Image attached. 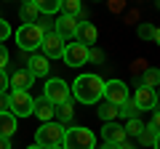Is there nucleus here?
<instances>
[{"label":"nucleus","mask_w":160,"mask_h":149,"mask_svg":"<svg viewBox=\"0 0 160 149\" xmlns=\"http://www.w3.org/2000/svg\"><path fill=\"white\" fill-rule=\"evenodd\" d=\"M72 93L83 104H96L104 96V80L99 74H80L78 80L72 83Z\"/></svg>","instance_id":"obj_1"},{"label":"nucleus","mask_w":160,"mask_h":149,"mask_svg":"<svg viewBox=\"0 0 160 149\" xmlns=\"http://www.w3.org/2000/svg\"><path fill=\"white\" fill-rule=\"evenodd\" d=\"M64 149H96V136L88 128H64Z\"/></svg>","instance_id":"obj_2"},{"label":"nucleus","mask_w":160,"mask_h":149,"mask_svg":"<svg viewBox=\"0 0 160 149\" xmlns=\"http://www.w3.org/2000/svg\"><path fill=\"white\" fill-rule=\"evenodd\" d=\"M64 138V125L62 123H40V128L35 131V144L40 149H51V147H59Z\"/></svg>","instance_id":"obj_3"},{"label":"nucleus","mask_w":160,"mask_h":149,"mask_svg":"<svg viewBox=\"0 0 160 149\" xmlns=\"http://www.w3.org/2000/svg\"><path fill=\"white\" fill-rule=\"evenodd\" d=\"M43 35H46V32H43L38 24H22V27L16 29V43H19L22 51L35 53L40 48V43H43Z\"/></svg>","instance_id":"obj_4"},{"label":"nucleus","mask_w":160,"mask_h":149,"mask_svg":"<svg viewBox=\"0 0 160 149\" xmlns=\"http://www.w3.org/2000/svg\"><path fill=\"white\" fill-rule=\"evenodd\" d=\"M8 112L13 117H29L35 112V99L29 91H11L8 93Z\"/></svg>","instance_id":"obj_5"},{"label":"nucleus","mask_w":160,"mask_h":149,"mask_svg":"<svg viewBox=\"0 0 160 149\" xmlns=\"http://www.w3.org/2000/svg\"><path fill=\"white\" fill-rule=\"evenodd\" d=\"M43 99H48L53 107H59V104L69 101V85L62 77H51V80L43 85Z\"/></svg>","instance_id":"obj_6"},{"label":"nucleus","mask_w":160,"mask_h":149,"mask_svg":"<svg viewBox=\"0 0 160 149\" xmlns=\"http://www.w3.org/2000/svg\"><path fill=\"white\" fill-rule=\"evenodd\" d=\"M88 51H91V48H88L86 43H67L62 59H64L67 67H83V64H88Z\"/></svg>","instance_id":"obj_7"},{"label":"nucleus","mask_w":160,"mask_h":149,"mask_svg":"<svg viewBox=\"0 0 160 149\" xmlns=\"http://www.w3.org/2000/svg\"><path fill=\"white\" fill-rule=\"evenodd\" d=\"M64 46H67V43H64V37H62V35H56L53 29L43 35V43H40V48H43V56H46V59H62Z\"/></svg>","instance_id":"obj_8"},{"label":"nucleus","mask_w":160,"mask_h":149,"mask_svg":"<svg viewBox=\"0 0 160 149\" xmlns=\"http://www.w3.org/2000/svg\"><path fill=\"white\" fill-rule=\"evenodd\" d=\"M104 101H109V104H115V107H120V104L128 99V88H126V83L123 80H107L104 83Z\"/></svg>","instance_id":"obj_9"},{"label":"nucleus","mask_w":160,"mask_h":149,"mask_svg":"<svg viewBox=\"0 0 160 149\" xmlns=\"http://www.w3.org/2000/svg\"><path fill=\"white\" fill-rule=\"evenodd\" d=\"M78 29H80V22L75 16H59L56 22H53V32L56 35H62L64 40H72V37H78Z\"/></svg>","instance_id":"obj_10"},{"label":"nucleus","mask_w":160,"mask_h":149,"mask_svg":"<svg viewBox=\"0 0 160 149\" xmlns=\"http://www.w3.org/2000/svg\"><path fill=\"white\" fill-rule=\"evenodd\" d=\"M133 104H136L139 112L155 109V104H158V93H155L152 88H147V85H139L136 91H133Z\"/></svg>","instance_id":"obj_11"},{"label":"nucleus","mask_w":160,"mask_h":149,"mask_svg":"<svg viewBox=\"0 0 160 149\" xmlns=\"http://www.w3.org/2000/svg\"><path fill=\"white\" fill-rule=\"evenodd\" d=\"M102 136H104V141H107V144H115V147H123V144L128 141V133H126V128H120L118 123H104V128H102Z\"/></svg>","instance_id":"obj_12"},{"label":"nucleus","mask_w":160,"mask_h":149,"mask_svg":"<svg viewBox=\"0 0 160 149\" xmlns=\"http://www.w3.org/2000/svg\"><path fill=\"white\" fill-rule=\"evenodd\" d=\"M32 83H35V77H32L29 69H16V72L8 77V88H11V91H29Z\"/></svg>","instance_id":"obj_13"},{"label":"nucleus","mask_w":160,"mask_h":149,"mask_svg":"<svg viewBox=\"0 0 160 149\" xmlns=\"http://www.w3.org/2000/svg\"><path fill=\"white\" fill-rule=\"evenodd\" d=\"M51 59H46L43 53H32V59H29V72H32V77H46L48 74V67H51Z\"/></svg>","instance_id":"obj_14"},{"label":"nucleus","mask_w":160,"mask_h":149,"mask_svg":"<svg viewBox=\"0 0 160 149\" xmlns=\"http://www.w3.org/2000/svg\"><path fill=\"white\" fill-rule=\"evenodd\" d=\"M32 115H38L40 123H51L53 115H56V107H53L48 99H40V101H35V112Z\"/></svg>","instance_id":"obj_15"},{"label":"nucleus","mask_w":160,"mask_h":149,"mask_svg":"<svg viewBox=\"0 0 160 149\" xmlns=\"http://www.w3.org/2000/svg\"><path fill=\"white\" fill-rule=\"evenodd\" d=\"M13 133H16V117L11 112H0V136L11 138Z\"/></svg>","instance_id":"obj_16"},{"label":"nucleus","mask_w":160,"mask_h":149,"mask_svg":"<svg viewBox=\"0 0 160 149\" xmlns=\"http://www.w3.org/2000/svg\"><path fill=\"white\" fill-rule=\"evenodd\" d=\"M78 37H80V43H96V37H99V32H96V27H93L91 22H83L80 24V29H78Z\"/></svg>","instance_id":"obj_17"},{"label":"nucleus","mask_w":160,"mask_h":149,"mask_svg":"<svg viewBox=\"0 0 160 149\" xmlns=\"http://www.w3.org/2000/svg\"><path fill=\"white\" fill-rule=\"evenodd\" d=\"M19 16H22V22H24V24H35V22L40 19V11L35 8L32 0H27V3L22 6V11H19Z\"/></svg>","instance_id":"obj_18"},{"label":"nucleus","mask_w":160,"mask_h":149,"mask_svg":"<svg viewBox=\"0 0 160 149\" xmlns=\"http://www.w3.org/2000/svg\"><path fill=\"white\" fill-rule=\"evenodd\" d=\"M32 3H35V8H38L40 13H46V16L62 11V0H32Z\"/></svg>","instance_id":"obj_19"},{"label":"nucleus","mask_w":160,"mask_h":149,"mask_svg":"<svg viewBox=\"0 0 160 149\" xmlns=\"http://www.w3.org/2000/svg\"><path fill=\"white\" fill-rule=\"evenodd\" d=\"M118 115L120 117H126V120H133V117L139 115V109H136V104H133V99H126V101L118 107Z\"/></svg>","instance_id":"obj_20"},{"label":"nucleus","mask_w":160,"mask_h":149,"mask_svg":"<svg viewBox=\"0 0 160 149\" xmlns=\"http://www.w3.org/2000/svg\"><path fill=\"white\" fill-rule=\"evenodd\" d=\"M99 117H102L104 123H115V117H118V107L109 101H104L102 107H99Z\"/></svg>","instance_id":"obj_21"},{"label":"nucleus","mask_w":160,"mask_h":149,"mask_svg":"<svg viewBox=\"0 0 160 149\" xmlns=\"http://www.w3.org/2000/svg\"><path fill=\"white\" fill-rule=\"evenodd\" d=\"M142 85L152 88V91H155V85L160 88V69H147V72H144V83H142Z\"/></svg>","instance_id":"obj_22"},{"label":"nucleus","mask_w":160,"mask_h":149,"mask_svg":"<svg viewBox=\"0 0 160 149\" xmlns=\"http://www.w3.org/2000/svg\"><path fill=\"white\" fill-rule=\"evenodd\" d=\"M62 8L67 16H78L80 11H83V6H80V0H62Z\"/></svg>","instance_id":"obj_23"},{"label":"nucleus","mask_w":160,"mask_h":149,"mask_svg":"<svg viewBox=\"0 0 160 149\" xmlns=\"http://www.w3.org/2000/svg\"><path fill=\"white\" fill-rule=\"evenodd\" d=\"M142 131H144V123L139 120V117H133V120L126 123V133H128V136H139Z\"/></svg>","instance_id":"obj_24"},{"label":"nucleus","mask_w":160,"mask_h":149,"mask_svg":"<svg viewBox=\"0 0 160 149\" xmlns=\"http://www.w3.org/2000/svg\"><path fill=\"white\" fill-rule=\"evenodd\" d=\"M72 115H75L72 101H64V104H59V117H62L64 123H67V120H72Z\"/></svg>","instance_id":"obj_25"},{"label":"nucleus","mask_w":160,"mask_h":149,"mask_svg":"<svg viewBox=\"0 0 160 149\" xmlns=\"http://www.w3.org/2000/svg\"><path fill=\"white\" fill-rule=\"evenodd\" d=\"M139 37H142V40H152V37H155V27L142 24V27H139Z\"/></svg>","instance_id":"obj_26"},{"label":"nucleus","mask_w":160,"mask_h":149,"mask_svg":"<svg viewBox=\"0 0 160 149\" xmlns=\"http://www.w3.org/2000/svg\"><path fill=\"white\" fill-rule=\"evenodd\" d=\"M149 131H152V133H160V109H158V112H152V120H149Z\"/></svg>","instance_id":"obj_27"},{"label":"nucleus","mask_w":160,"mask_h":149,"mask_svg":"<svg viewBox=\"0 0 160 149\" xmlns=\"http://www.w3.org/2000/svg\"><path fill=\"white\" fill-rule=\"evenodd\" d=\"M8 35H11V27H8L6 19H0V43H6V40H8Z\"/></svg>","instance_id":"obj_28"},{"label":"nucleus","mask_w":160,"mask_h":149,"mask_svg":"<svg viewBox=\"0 0 160 149\" xmlns=\"http://www.w3.org/2000/svg\"><path fill=\"white\" fill-rule=\"evenodd\" d=\"M139 138H142V144H147V147H149V144H152V141H155V133H152V131H149V128H147V125H144V131H142V133H139Z\"/></svg>","instance_id":"obj_29"},{"label":"nucleus","mask_w":160,"mask_h":149,"mask_svg":"<svg viewBox=\"0 0 160 149\" xmlns=\"http://www.w3.org/2000/svg\"><path fill=\"white\" fill-rule=\"evenodd\" d=\"M8 67V48L0 43V69H6Z\"/></svg>","instance_id":"obj_30"},{"label":"nucleus","mask_w":160,"mask_h":149,"mask_svg":"<svg viewBox=\"0 0 160 149\" xmlns=\"http://www.w3.org/2000/svg\"><path fill=\"white\" fill-rule=\"evenodd\" d=\"M8 91V74H6V69H0V93H6Z\"/></svg>","instance_id":"obj_31"},{"label":"nucleus","mask_w":160,"mask_h":149,"mask_svg":"<svg viewBox=\"0 0 160 149\" xmlns=\"http://www.w3.org/2000/svg\"><path fill=\"white\" fill-rule=\"evenodd\" d=\"M88 59H93V61H104V53H102V51H93V48H91V51H88Z\"/></svg>","instance_id":"obj_32"},{"label":"nucleus","mask_w":160,"mask_h":149,"mask_svg":"<svg viewBox=\"0 0 160 149\" xmlns=\"http://www.w3.org/2000/svg\"><path fill=\"white\" fill-rule=\"evenodd\" d=\"M0 112H8V96L0 93Z\"/></svg>","instance_id":"obj_33"},{"label":"nucleus","mask_w":160,"mask_h":149,"mask_svg":"<svg viewBox=\"0 0 160 149\" xmlns=\"http://www.w3.org/2000/svg\"><path fill=\"white\" fill-rule=\"evenodd\" d=\"M0 149H11V138H3V136H0Z\"/></svg>","instance_id":"obj_34"},{"label":"nucleus","mask_w":160,"mask_h":149,"mask_svg":"<svg viewBox=\"0 0 160 149\" xmlns=\"http://www.w3.org/2000/svg\"><path fill=\"white\" fill-rule=\"evenodd\" d=\"M152 40H155V43H158V46H160V27L155 29V37H152Z\"/></svg>","instance_id":"obj_35"},{"label":"nucleus","mask_w":160,"mask_h":149,"mask_svg":"<svg viewBox=\"0 0 160 149\" xmlns=\"http://www.w3.org/2000/svg\"><path fill=\"white\" fill-rule=\"evenodd\" d=\"M152 144H155V149H160V133H155V141Z\"/></svg>","instance_id":"obj_36"},{"label":"nucleus","mask_w":160,"mask_h":149,"mask_svg":"<svg viewBox=\"0 0 160 149\" xmlns=\"http://www.w3.org/2000/svg\"><path fill=\"white\" fill-rule=\"evenodd\" d=\"M102 149H120V147H115V144H107V141H104V147Z\"/></svg>","instance_id":"obj_37"},{"label":"nucleus","mask_w":160,"mask_h":149,"mask_svg":"<svg viewBox=\"0 0 160 149\" xmlns=\"http://www.w3.org/2000/svg\"><path fill=\"white\" fill-rule=\"evenodd\" d=\"M120 149H133V147H131V144H128V141H126V144H123V147H120Z\"/></svg>","instance_id":"obj_38"},{"label":"nucleus","mask_w":160,"mask_h":149,"mask_svg":"<svg viewBox=\"0 0 160 149\" xmlns=\"http://www.w3.org/2000/svg\"><path fill=\"white\" fill-rule=\"evenodd\" d=\"M27 149H40V147H38V144H32V147H27Z\"/></svg>","instance_id":"obj_39"},{"label":"nucleus","mask_w":160,"mask_h":149,"mask_svg":"<svg viewBox=\"0 0 160 149\" xmlns=\"http://www.w3.org/2000/svg\"><path fill=\"white\" fill-rule=\"evenodd\" d=\"M51 149H64V147H62V144H59V147H51Z\"/></svg>","instance_id":"obj_40"},{"label":"nucleus","mask_w":160,"mask_h":149,"mask_svg":"<svg viewBox=\"0 0 160 149\" xmlns=\"http://www.w3.org/2000/svg\"><path fill=\"white\" fill-rule=\"evenodd\" d=\"M158 101H160V88H158Z\"/></svg>","instance_id":"obj_41"}]
</instances>
